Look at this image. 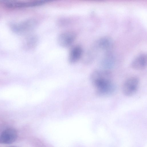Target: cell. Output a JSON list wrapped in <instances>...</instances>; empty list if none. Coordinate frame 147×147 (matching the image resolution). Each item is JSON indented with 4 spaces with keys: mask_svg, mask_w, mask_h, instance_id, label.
<instances>
[{
    "mask_svg": "<svg viewBox=\"0 0 147 147\" xmlns=\"http://www.w3.org/2000/svg\"><path fill=\"white\" fill-rule=\"evenodd\" d=\"M111 72L104 69L94 70L90 76V81L96 88L111 81Z\"/></svg>",
    "mask_w": 147,
    "mask_h": 147,
    "instance_id": "cell-1",
    "label": "cell"
},
{
    "mask_svg": "<svg viewBox=\"0 0 147 147\" xmlns=\"http://www.w3.org/2000/svg\"><path fill=\"white\" fill-rule=\"evenodd\" d=\"M38 25L37 20L34 18H30L20 23H12L10 26L13 32L18 34H25L34 30Z\"/></svg>",
    "mask_w": 147,
    "mask_h": 147,
    "instance_id": "cell-2",
    "label": "cell"
},
{
    "mask_svg": "<svg viewBox=\"0 0 147 147\" xmlns=\"http://www.w3.org/2000/svg\"><path fill=\"white\" fill-rule=\"evenodd\" d=\"M140 81L135 76L128 78L124 82L122 87V92L124 95L129 97L134 95L138 88Z\"/></svg>",
    "mask_w": 147,
    "mask_h": 147,
    "instance_id": "cell-3",
    "label": "cell"
},
{
    "mask_svg": "<svg viewBox=\"0 0 147 147\" xmlns=\"http://www.w3.org/2000/svg\"><path fill=\"white\" fill-rule=\"evenodd\" d=\"M76 37L75 33L67 31L61 33L59 35L57 41L59 45L63 48L70 47L74 42Z\"/></svg>",
    "mask_w": 147,
    "mask_h": 147,
    "instance_id": "cell-4",
    "label": "cell"
},
{
    "mask_svg": "<svg viewBox=\"0 0 147 147\" xmlns=\"http://www.w3.org/2000/svg\"><path fill=\"white\" fill-rule=\"evenodd\" d=\"M49 1L48 0H41L28 2L10 1L6 2L5 5L9 8H24L40 6Z\"/></svg>",
    "mask_w": 147,
    "mask_h": 147,
    "instance_id": "cell-5",
    "label": "cell"
},
{
    "mask_svg": "<svg viewBox=\"0 0 147 147\" xmlns=\"http://www.w3.org/2000/svg\"><path fill=\"white\" fill-rule=\"evenodd\" d=\"M18 134L13 128H9L4 130L0 135V143L9 144L14 142L16 140Z\"/></svg>",
    "mask_w": 147,
    "mask_h": 147,
    "instance_id": "cell-6",
    "label": "cell"
},
{
    "mask_svg": "<svg viewBox=\"0 0 147 147\" xmlns=\"http://www.w3.org/2000/svg\"><path fill=\"white\" fill-rule=\"evenodd\" d=\"M97 95L107 96L113 94L116 90V86L112 81L96 88Z\"/></svg>",
    "mask_w": 147,
    "mask_h": 147,
    "instance_id": "cell-7",
    "label": "cell"
},
{
    "mask_svg": "<svg viewBox=\"0 0 147 147\" xmlns=\"http://www.w3.org/2000/svg\"><path fill=\"white\" fill-rule=\"evenodd\" d=\"M147 57L146 54L142 53L137 55L131 63V67L136 70H142L146 67Z\"/></svg>",
    "mask_w": 147,
    "mask_h": 147,
    "instance_id": "cell-8",
    "label": "cell"
},
{
    "mask_svg": "<svg viewBox=\"0 0 147 147\" xmlns=\"http://www.w3.org/2000/svg\"><path fill=\"white\" fill-rule=\"evenodd\" d=\"M94 45L100 51L108 52L112 48L113 42L110 37L105 36L97 40Z\"/></svg>",
    "mask_w": 147,
    "mask_h": 147,
    "instance_id": "cell-9",
    "label": "cell"
},
{
    "mask_svg": "<svg viewBox=\"0 0 147 147\" xmlns=\"http://www.w3.org/2000/svg\"><path fill=\"white\" fill-rule=\"evenodd\" d=\"M115 62V57L109 52L106 53L100 61V64L104 69L109 70L114 66Z\"/></svg>",
    "mask_w": 147,
    "mask_h": 147,
    "instance_id": "cell-10",
    "label": "cell"
},
{
    "mask_svg": "<svg viewBox=\"0 0 147 147\" xmlns=\"http://www.w3.org/2000/svg\"><path fill=\"white\" fill-rule=\"evenodd\" d=\"M83 55L82 48L80 46H76L73 47L69 53L68 60L71 64L74 63L78 61Z\"/></svg>",
    "mask_w": 147,
    "mask_h": 147,
    "instance_id": "cell-11",
    "label": "cell"
},
{
    "mask_svg": "<svg viewBox=\"0 0 147 147\" xmlns=\"http://www.w3.org/2000/svg\"><path fill=\"white\" fill-rule=\"evenodd\" d=\"M26 43V46L28 49H32L35 47L38 42V38L35 35H32L28 38Z\"/></svg>",
    "mask_w": 147,
    "mask_h": 147,
    "instance_id": "cell-12",
    "label": "cell"
}]
</instances>
